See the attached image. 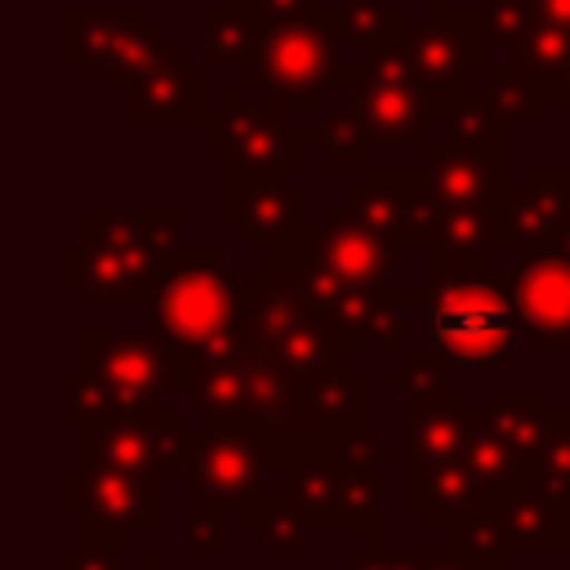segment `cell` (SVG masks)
Masks as SVG:
<instances>
[{
    "label": "cell",
    "instance_id": "cell-1",
    "mask_svg": "<svg viewBox=\"0 0 570 570\" xmlns=\"http://www.w3.org/2000/svg\"><path fill=\"white\" fill-rule=\"evenodd\" d=\"M183 209L156 205L138 214L80 209V236L62 249V285L89 312H129L142 307L156 289L169 254L178 249Z\"/></svg>",
    "mask_w": 570,
    "mask_h": 570
},
{
    "label": "cell",
    "instance_id": "cell-2",
    "mask_svg": "<svg viewBox=\"0 0 570 570\" xmlns=\"http://www.w3.org/2000/svg\"><path fill=\"white\" fill-rule=\"evenodd\" d=\"M401 307H423V347L436 352L459 374H490L512 361L521 347V307L517 281L503 267H468L423 289H392Z\"/></svg>",
    "mask_w": 570,
    "mask_h": 570
},
{
    "label": "cell",
    "instance_id": "cell-3",
    "mask_svg": "<svg viewBox=\"0 0 570 570\" xmlns=\"http://www.w3.org/2000/svg\"><path fill=\"white\" fill-rule=\"evenodd\" d=\"M142 325L169 338L183 356L245 352V272L214 245L174 249L142 303Z\"/></svg>",
    "mask_w": 570,
    "mask_h": 570
},
{
    "label": "cell",
    "instance_id": "cell-4",
    "mask_svg": "<svg viewBox=\"0 0 570 570\" xmlns=\"http://www.w3.org/2000/svg\"><path fill=\"white\" fill-rule=\"evenodd\" d=\"M178 405L196 428L298 436V370H285L249 347L227 356H183Z\"/></svg>",
    "mask_w": 570,
    "mask_h": 570
},
{
    "label": "cell",
    "instance_id": "cell-5",
    "mask_svg": "<svg viewBox=\"0 0 570 570\" xmlns=\"http://www.w3.org/2000/svg\"><path fill=\"white\" fill-rule=\"evenodd\" d=\"M245 347L285 370L338 365L356 352L330 312L294 281L285 258H263L245 272Z\"/></svg>",
    "mask_w": 570,
    "mask_h": 570
},
{
    "label": "cell",
    "instance_id": "cell-6",
    "mask_svg": "<svg viewBox=\"0 0 570 570\" xmlns=\"http://www.w3.org/2000/svg\"><path fill=\"white\" fill-rule=\"evenodd\" d=\"M249 85H223L218 98L209 102L200 120V142L218 151L223 174H245V178H285V169H298L312 129H294L281 116V102L245 98Z\"/></svg>",
    "mask_w": 570,
    "mask_h": 570
},
{
    "label": "cell",
    "instance_id": "cell-7",
    "mask_svg": "<svg viewBox=\"0 0 570 570\" xmlns=\"http://www.w3.org/2000/svg\"><path fill=\"white\" fill-rule=\"evenodd\" d=\"M347 67V45L325 13L298 18L267 27L258 53L240 67L249 89H263L272 102H294V107H325V94L343 80Z\"/></svg>",
    "mask_w": 570,
    "mask_h": 570
},
{
    "label": "cell",
    "instance_id": "cell-8",
    "mask_svg": "<svg viewBox=\"0 0 570 570\" xmlns=\"http://www.w3.org/2000/svg\"><path fill=\"white\" fill-rule=\"evenodd\" d=\"M80 370L94 374L120 414L129 410H160L178 401L183 387V352L160 338L156 330H80Z\"/></svg>",
    "mask_w": 570,
    "mask_h": 570
},
{
    "label": "cell",
    "instance_id": "cell-9",
    "mask_svg": "<svg viewBox=\"0 0 570 570\" xmlns=\"http://www.w3.org/2000/svg\"><path fill=\"white\" fill-rule=\"evenodd\" d=\"M338 85L352 89V107L365 120L370 142L405 147V151L428 147L432 102H428V89L419 85L414 67L405 58V45H387V49H374L365 58L347 53Z\"/></svg>",
    "mask_w": 570,
    "mask_h": 570
},
{
    "label": "cell",
    "instance_id": "cell-10",
    "mask_svg": "<svg viewBox=\"0 0 570 570\" xmlns=\"http://www.w3.org/2000/svg\"><path fill=\"white\" fill-rule=\"evenodd\" d=\"M62 67H94L102 85L125 89L160 49L165 27L138 4H62Z\"/></svg>",
    "mask_w": 570,
    "mask_h": 570
},
{
    "label": "cell",
    "instance_id": "cell-11",
    "mask_svg": "<svg viewBox=\"0 0 570 570\" xmlns=\"http://www.w3.org/2000/svg\"><path fill=\"white\" fill-rule=\"evenodd\" d=\"M62 512L80 521V530H102V534H156L165 521V485L160 476H142L129 468L111 463H89L80 459L76 468L62 472Z\"/></svg>",
    "mask_w": 570,
    "mask_h": 570
},
{
    "label": "cell",
    "instance_id": "cell-12",
    "mask_svg": "<svg viewBox=\"0 0 570 570\" xmlns=\"http://www.w3.org/2000/svg\"><path fill=\"white\" fill-rule=\"evenodd\" d=\"M218 223L263 258H294L307 240V191L285 178H218Z\"/></svg>",
    "mask_w": 570,
    "mask_h": 570
},
{
    "label": "cell",
    "instance_id": "cell-13",
    "mask_svg": "<svg viewBox=\"0 0 570 570\" xmlns=\"http://www.w3.org/2000/svg\"><path fill=\"white\" fill-rule=\"evenodd\" d=\"M196 441V423L183 414V405L160 410H129L98 428L80 432V459L129 468L142 476H165V468H183Z\"/></svg>",
    "mask_w": 570,
    "mask_h": 570
},
{
    "label": "cell",
    "instance_id": "cell-14",
    "mask_svg": "<svg viewBox=\"0 0 570 570\" xmlns=\"http://www.w3.org/2000/svg\"><path fill=\"white\" fill-rule=\"evenodd\" d=\"M490 40L481 27V4H423V18L410 22L405 58L428 94L468 85V71L490 67Z\"/></svg>",
    "mask_w": 570,
    "mask_h": 570
},
{
    "label": "cell",
    "instance_id": "cell-15",
    "mask_svg": "<svg viewBox=\"0 0 570 570\" xmlns=\"http://www.w3.org/2000/svg\"><path fill=\"white\" fill-rule=\"evenodd\" d=\"M209 111L205 67L187 62L178 45L165 49L120 89V125L125 129H200Z\"/></svg>",
    "mask_w": 570,
    "mask_h": 570
},
{
    "label": "cell",
    "instance_id": "cell-16",
    "mask_svg": "<svg viewBox=\"0 0 570 570\" xmlns=\"http://www.w3.org/2000/svg\"><path fill=\"white\" fill-rule=\"evenodd\" d=\"M343 205L379 236H387L396 245H419V249L436 218V196H432L423 165H396V169L365 165L361 183H352L343 191Z\"/></svg>",
    "mask_w": 570,
    "mask_h": 570
},
{
    "label": "cell",
    "instance_id": "cell-17",
    "mask_svg": "<svg viewBox=\"0 0 570 570\" xmlns=\"http://www.w3.org/2000/svg\"><path fill=\"white\" fill-rule=\"evenodd\" d=\"M401 249L405 245H396V240L379 236L374 227H365L347 205H330L321 214V223L307 232L298 254L307 263H316L321 272L338 276L343 285L383 294L387 289V272H396V263H401Z\"/></svg>",
    "mask_w": 570,
    "mask_h": 570
},
{
    "label": "cell",
    "instance_id": "cell-18",
    "mask_svg": "<svg viewBox=\"0 0 570 570\" xmlns=\"http://www.w3.org/2000/svg\"><path fill=\"white\" fill-rule=\"evenodd\" d=\"M263 450L232 428H196L191 454L178 468V485L187 499L205 508H232L263 490Z\"/></svg>",
    "mask_w": 570,
    "mask_h": 570
},
{
    "label": "cell",
    "instance_id": "cell-19",
    "mask_svg": "<svg viewBox=\"0 0 570 570\" xmlns=\"http://www.w3.org/2000/svg\"><path fill=\"white\" fill-rule=\"evenodd\" d=\"M512 281L521 307V347L570 352V258L539 249L512 272Z\"/></svg>",
    "mask_w": 570,
    "mask_h": 570
},
{
    "label": "cell",
    "instance_id": "cell-20",
    "mask_svg": "<svg viewBox=\"0 0 570 570\" xmlns=\"http://www.w3.org/2000/svg\"><path fill=\"white\" fill-rule=\"evenodd\" d=\"M503 245H521L530 254L552 249L570 227V178L561 165H534L517 187H503L499 200Z\"/></svg>",
    "mask_w": 570,
    "mask_h": 570
},
{
    "label": "cell",
    "instance_id": "cell-21",
    "mask_svg": "<svg viewBox=\"0 0 570 570\" xmlns=\"http://www.w3.org/2000/svg\"><path fill=\"white\" fill-rule=\"evenodd\" d=\"M499 200L494 205H436L432 232L423 240V281L468 272V267H485L490 254L503 249Z\"/></svg>",
    "mask_w": 570,
    "mask_h": 570
},
{
    "label": "cell",
    "instance_id": "cell-22",
    "mask_svg": "<svg viewBox=\"0 0 570 570\" xmlns=\"http://www.w3.org/2000/svg\"><path fill=\"white\" fill-rule=\"evenodd\" d=\"M334 468H338V503L334 530H356L365 539L383 534V468H379V436L370 428H352L334 436Z\"/></svg>",
    "mask_w": 570,
    "mask_h": 570
},
{
    "label": "cell",
    "instance_id": "cell-23",
    "mask_svg": "<svg viewBox=\"0 0 570 570\" xmlns=\"http://www.w3.org/2000/svg\"><path fill=\"white\" fill-rule=\"evenodd\" d=\"M365 428V374L347 361L298 370V436H343Z\"/></svg>",
    "mask_w": 570,
    "mask_h": 570
},
{
    "label": "cell",
    "instance_id": "cell-24",
    "mask_svg": "<svg viewBox=\"0 0 570 570\" xmlns=\"http://www.w3.org/2000/svg\"><path fill=\"white\" fill-rule=\"evenodd\" d=\"M490 512L499 525V539L512 552H561L566 548V508L552 503V494L525 476L503 494H490Z\"/></svg>",
    "mask_w": 570,
    "mask_h": 570
},
{
    "label": "cell",
    "instance_id": "cell-25",
    "mask_svg": "<svg viewBox=\"0 0 570 570\" xmlns=\"http://www.w3.org/2000/svg\"><path fill=\"white\" fill-rule=\"evenodd\" d=\"M423 169L436 205H494L508 187V160H490L454 142H428Z\"/></svg>",
    "mask_w": 570,
    "mask_h": 570
},
{
    "label": "cell",
    "instance_id": "cell-26",
    "mask_svg": "<svg viewBox=\"0 0 570 570\" xmlns=\"http://www.w3.org/2000/svg\"><path fill=\"white\" fill-rule=\"evenodd\" d=\"M405 459L432 463V459H454L463 454V432L472 419V405L463 392H454L450 383L436 392H419L405 396Z\"/></svg>",
    "mask_w": 570,
    "mask_h": 570
},
{
    "label": "cell",
    "instance_id": "cell-27",
    "mask_svg": "<svg viewBox=\"0 0 570 570\" xmlns=\"http://www.w3.org/2000/svg\"><path fill=\"white\" fill-rule=\"evenodd\" d=\"M428 102H432V129H445V142L481 151L490 160H508V120L494 111L481 85H454L428 94Z\"/></svg>",
    "mask_w": 570,
    "mask_h": 570
},
{
    "label": "cell",
    "instance_id": "cell-28",
    "mask_svg": "<svg viewBox=\"0 0 570 570\" xmlns=\"http://www.w3.org/2000/svg\"><path fill=\"white\" fill-rule=\"evenodd\" d=\"M267 36V22L245 0H218L200 9V62L205 67H245Z\"/></svg>",
    "mask_w": 570,
    "mask_h": 570
},
{
    "label": "cell",
    "instance_id": "cell-29",
    "mask_svg": "<svg viewBox=\"0 0 570 570\" xmlns=\"http://www.w3.org/2000/svg\"><path fill=\"white\" fill-rule=\"evenodd\" d=\"M330 22L352 58H365L387 45H405L410 36V18L396 0H330Z\"/></svg>",
    "mask_w": 570,
    "mask_h": 570
},
{
    "label": "cell",
    "instance_id": "cell-30",
    "mask_svg": "<svg viewBox=\"0 0 570 570\" xmlns=\"http://www.w3.org/2000/svg\"><path fill=\"white\" fill-rule=\"evenodd\" d=\"M463 463L472 468V476H476V485H481L485 494H503V490H512L517 481L530 476V459H525L517 445H508L481 410H472V419H468V432H463Z\"/></svg>",
    "mask_w": 570,
    "mask_h": 570
},
{
    "label": "cell",
    "instance_id": "cell-31",
    "mask_svg": "<svg viewBox=\"0 0 570 570\" xmlns=\"http://www.w3.org/2000/svg\"><path fill=\"white\" fill-rule=\"evenodd\" d=\"M423 525L445 534L450 552L472 557L485 570H503L508 566V548L499 539V525H494V512H490V494L468 503V508H454V512H441V517H423Z\"/></svg>",
    "mask_w": 570,
    "mask_h": 570
},
{
    "label": "cell",
    "instance_id": "cell-32",
    "mask_svg": "<svg viewBox=\"0 0 570 570\" xmlns=\"http://www.w3.org/2000/svg\"><path fill=\"white\" fill-rule=\"evenodd\" d=\"M503 62L512 71H521L530 85H539L552 107H557V94H561V80L570 76V27H557V22H534L508 53Z\"/></svg>",
    "mask_w": 570,
    "mask_h": 570
},
{
    "label": "cell",
    "instance_id": "cell-33",
    "mask_svg": "<svg viewBox=\"0 0 570 570\" xmlns=\"http://www.w3.org/2000/svg\"><path fill=\"white\" fill-rule=\"evenodd\" d=\"M548 392L543 387H503V392H485L481 401V414L494 423V432L517 445L525 459H534V445H539V432L548 423Z\"/></svg>",
    "mask_w": 570,
    "mask_h": 570
},
{
    "label": "cell",
    "instance_id": "cell-34",
    "mask_svg": "<svg viewBox=\"0 0 570 570\" xmlns=\"http://www.w3.org/2000/svg\"><path fill=\"white\" fill-rule=\"evenodd\" d=\"M240 525L267 552H303L307 530H312L285 490H258L254 499H245L240 503Z\"/></svg>",
    "mask_w": 570,
    "mask_h": 570
},
{
    "label": "cell",
    "instance_id": "cell-35",
    "mask_svg": "<svg viewBox=\"0 0 570 570\" xmlns=\"http://www.w3.org/2000/svg\"><path fill=\"white\" fill-rule=\"evenodd\" d=\"M481 89H485V98L494 102V111H499L508 125H534V129H543V125H548L552 98H548L539 85H530L521 71H512L503 58L485 67Z\"/></svg>",
    "mask_w": 570,
    "mask_h": 570
},
{
    "label": "cell",
    "instance_id": "cell-36",
    "mask_svg": "<svg viewBox=\"0 0 570 570\" xmlns=\"http://www.w3.org/2000/svg\"><path fill=\"white\" fill-rule=\"evenodd\" d=\"M530 476L552 494L557 508L570 512V410H548V423L530 459Z\"/></svg>",
    "mask_w": 570,
    "mask_h": 570
},
{
    "label": "cell",
    "instance_id": "cell-37",
    "mask_svg": "<svg viewBox=\"0 0 570 570\" xmlns=\"http://www.w3.org/2000/svg\"><path fill=\"white\" fill-rule=\"evenodd\" d=\"M312 147H321V160L330 169H365V120L356 116V107H334L321 116V125L312 129Z\"/></svg>",
    "mask_w": 570,
    "mask_h": 570
},
{
    "label": "cell",
    "instance_id": "cell-38",
    "mask_svg": "<svg viewBox=\"0 0 570 570\" xmlns=\"http://www.w3.org/2000/svg\"><path fill=\"white\" fill-rule=\"evenodd\" d=\"M62 428L71 432H85V428H98V423H107V419H116L120 414V405L111 401V392L94 379V374H85L80 365L76 370H62Z\"/></svg>",
    "mask_w": 570,
    "mask_h": 570
},
{
    "label": "cell",
    "instance_id": "cell-39",
    "mask_svg": "<svg viewBox=\"0 0 570 570\" xmlns=\"http://www.w3.org/2000/svg\"><path fill=\"white\" fill-rule=\"evenodd\" d=\"M481 4V27L490 49L503 58L539 18H534V0H476Z\"/></svg>",
    "mask_w": 570,
    "mask_h": 570
},
{
    "label": "cell",
    "instance_id": "cell-40",
    "mask_svg": "<svg viewBox=\"0 0 570 570\" xmlns=\"http://www.w3.org/2000/svg\"><path fill=\"white\" fill-rule=\"evenodd\" d=\"M120 539L102 530H80V543L58 557V570H125L120 566Z\"/></svg>",
    "mask_w": 570,
    "mask_h": 570
},
{
    "label": "cell",
    "instance_id": "cell-41",
    "mask_svg": "<svg viewBox=\"0 0 570 570\" xmlns=\"http://www.w3.org/2000/svg\"><path fill=\"white\" fill-rule=\"evenodd\" d=\"M223 548V517L218 508H187L183 512V552H218Z\"/></svg>",
    "mask_w": 570,
    "mask_h": 570
},
{
    "label": "cell",
    "instance_id": "cell-42",
    "mask_svg": "<svg viewBox=\"0 0 570 570\" xmlns=\"http://www.w3.org/2000/svg\"><path fill=\"white\" fill-rule=\"evenodd\" d=\"M338 570H419V557L401 552V548H387L383 539H365L356 552L343 557Z\"/></svg>",
    "mask_w": 570,
    "mask_h": 570
},
{
    "label": "cell",
    "instance_id": "cell-43",
    "mask_svg": "<svg viewBox=\"0 0 570 570\" xmlns=\"http://www.w3.org/2000/svg\"><path fill=\"white\" fill-rule=\"evenodd\" d=\"M267 27H281V22H298V18H312V13H325L330 0H245Z\"/></svg>",
    "mask_w": 570,
    "mask_h": 570
},
{
    "label": "cell",
    "instance_id": "cell-44",
    "mask_svg": "<svg viewBox=\"0 0 570 570\" xmlns=\"http://www.w3.org/2000/svg\"><path fill=\"white\" fill-rule=\"evenodd\" d=\"M419 570H485V566L445 548V552H428V557H419Z\"/></svg>",
    "mask_w": 570,
    "mask_h": 570
},
{
    "label": "cell",
    "instance_id": "cell-45",
    "mask_svg": "<svg viewBox=\"0 0 570 570\" xmlns=\"http://www.w3.org/2000/svg\"><path fill=\"white\" fill-rule=\"evenodd\" d=\"M534 18H539V22L570 27V0H534Z\"/></svg>",
    "mask_w": 570,
    "mask_h": 570
},
{
    "label": "cell",
    "instance_id": "cell-46",
    "mask_svg": "<svg viewBox=\"0 0 570 570\" xmlns=\"http://www.w3.org/2000/svg\"><path fill=\"white\" fill-rule=\"evenodd\" d=\"M138 570H165V557H160L156 548H147V552L138 557Z\"/></svg>",
    "mask_w": 570,
    "mask_h": 570
},
{
    "label": "cell",
    "instance_id": "cell-47",
    "mask_svg": "<svg viewBox=\"0 0 570 570\" xmlns=\"http://www.w3.org/2000/svg\"><path fill=\"white\" fill-rule=\"evenodd\" d=\"M557 107H561V116H566V125H570V76L561 80V94H557Z\"/></svg>",
    "mask_w": 570,
    "mask_h": 570
},
{
    "label": "cell",
    "instance_id": "cell-48",
    "mask_svg": "<svg viewBox=\"0 0 570 570\" xmlns=\"http://www.w3.org/2000/svg\"><path fill=\"white\" fill-rule=\"evenodd\" d=\"M552 249H557V254H566V258H570V227H566V232H561V240H557V245H552Z\"/></svg>",
    "mask_w": 570,
    "mask_h": 570
},
{
    "label": "cell",
    "instance_id": "cell-49",
    "mask_svg": "<svg viewBox=\"0 0 570 570\" xmlns=\"http://www.w3.org/2000/svg\"><path fill=\"white\" fill-rule=\"evenodd\" d=\"M566 383H570V352H566Z\"/></svg>",
    "mask_w": 570,
    "mask_h": 570
},
{
    "label": "cell",
    "instance_id": "cell-50",
    "mask_svg": "<svg viewBox=\"0 0 570 570\" xmlns=\"http://www.w3.org/2000/svg\"><path fill=\"white\" fill-rule=\"evenodd\" d=\"M423 4H436V0H423Z\"/></svg>",
    "mask_w": 570,
    "mask_h": 570
}]
</instances>
